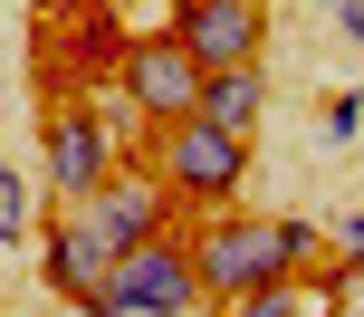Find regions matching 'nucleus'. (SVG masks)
Instances as JSON below:
<instances>
[{
  "mask_svg": "<svg viewBox=\"0 0 364 317\" xmlns=\"http://www.w3.org/2000/svg\"><path fill=\"white\" fill-rule=\"evenodd\" d=\"M115 87L144 106V125H182V115H201V87H211V68L182 48V29H164V38H134V48L115 58Z\"/></svg>",
  "mask_w": 364,
  "mask_h": 317,
  "instance_id": "obj_4",
  "label": "nucleus"
},
{
  "mask_svg": "<svg viewBox=\"0 0 364 317\" xmlns=\"http://www.w3.org/2000/svg\"><path fill=\"white\" fill-rule=\"evenodd\" d=\"M19 222H29V192H19V173H10V164H0V250H10V241H19Z\"/></svg>",
  "mask_w": 364,
  "mask_h": 317,
  "instance_id": "obj_11",
  "label": "nucleus"
},
{
  "mask_svg": "<svg viewBox=\"0 0 364 317\" xmlns=\"http://www.w3.org/2000/svg\"><path fill=\"white\" fill-rule=\"evenodd\" d=\"M144 164L173 183V202H192V212H230L240 183H250V135L211 125V115H182V125H154V154H144Z\"/></svg>",
  "mask_w": 364,
  "mask_h": 317,
  "instance_id": "obj_2",
  "label": "nucleus"
},
{
  "mask_svg": "<svg viewBox=\"0 0 364 317\" xmlns=\"http://www.w3.org/2000/svg\"><path fill=\"white\" fill-rule=\"evenodd\" d=\"M326 135H336V145H355V135H364V96H336V106H326Z\"/></svg>",
  "mask_w": 364,
  "mask_h": 317,
  "instance_id": "obj_12",
  "label": "nucleus"
},
{
  "mask_svg": "<svg viewBox=\"0 0 364 317\" xmlns=\"http://www.w3.org/2000/svg\"><path fill=\"white\" fill-rule=\"evenodd\" d=\"M115 164H134V154L115 145L87 106H48V183H58V202H87Z\"/></svg>",
  "mask_w": 364,
  "mask_h": 317,
  "instance_id": "obj_8",
  "label": "nucleus"
},
{
  "mask_svg": "<svg viewBox=\"0 0 364 317\" xmlns=\"http://www.w3.org/2000/svg\"><path fill=\"white\" fill-rule=\"evenodd\" d=\"M173 29L201 68H259V38H269V10L259 0H173Z\"/></svg>",
  "mask_w": 364,
  "mask_h": 317,
  "instance_id": "obj_7",
  "label": "nucleus"
},
{
  "mask_svg": "<svg viewBox=\"0 0 364 317\" xmlns=\"http://www.w3.org/2000/svg\"><path fill=\"white\" fill-rule=\"evenodd\" d=\"M336 19H346V38L364 48V0H336Z\"/></svg>",
  "mask_w": 364,
  "mask_h": 317,
  "instance_id": "obj_14",
  "label": "nucleus"
},
{
  "mask_svg": "<svg viewBox=\"0 0 364 317\" xmlns=\"http://www.w3.org/2000/svg\"><path fill=\"white\" fill-rule=\"evenodd\" d=\"M201 269H192V241H134L125 260H115V289H106V308L96 317H201Z\"/></svg>",
  "mask_w": 364,
  "mask_h": 317,
  "instance_id": "obj_3",
  "label": "nucleus"
},
{
  "mask_svg": "<svg viewBox=\"0 0 364 317\" xmlns=\"http://www.w3.org/2000/svg\"><path fill=\"white\" fill-rule=\"evenodd\" d=\"M220 317H346V308H336L326 269H297V279H269L250 298H220Z\"/></svg>",
  "mask_w": 364,
  "mask_h": 317,
  "instance_id": "obj_9",
  "label": "nucleus"
},
{
  "mask_svg": "<svg viewBox=\"0 0 364 317\" xmlns=\"http://www.w3.org/2000/svg\"><path fill=\"white\" fill-rule=\"evenodd\" d=\"M115 260H125V250H115L106 241V231H96L87 222V212H58V231H48V241H38V269H48V289H58V298H77V308H106V289H115Z\"/></svg>",
  "mask_w": 364,
  "mask_h": 317,
  "instance_id": "obj_6",
  "label": "nucleus"
},
{
  "mask_svg": "<svg viewBox=\"0 0 364 317\" xmlns=\"http://www.w3.org/2000/svg\"><path fill=\"white\" fill-rule=\"evenodd\" d=\"M201 115H211V125H230V135H259V115H269V77H259V68H211Z\"/></svg>",
  "mask_w": 364,
  "mask_h": 317,
  "instance_id": "obj_10",
  "label": "nucleus"
},
{
  "mask_svg": "<svg viewBox=\"0 0 364 317\" xmlns=\"http://www.w3.org/2000/svg\"><path fill=\"white\" fill-rule=\"evenodd\" d=\"M77 212H87V222L106 231L115 250H134V241H164V231H173V183L144 164V154H134V164H115V173H106V183H96Z\"/></svg>",
  "mask_w": 364,
  "mask_h": 317,
  "instance_id": "obj_5",
  "label": "nucleus"
},
{
  "mask_svg": "<svg viewBox=\"0 0 364 317\" xmlns=\"http://www.w3.org/2000/svg\"><path fill=\"white\" fill-rule=\"evenodd\" d=\"M336 250H346V260L364 269V212H346V222H336Z\"/></svg>",
  "mask_w": 364,
  "mask_h": 317,
  "instance_id": "obj_13",
  "label": "nucleus"
},
{
  "mask_svg": "<svg viewBox=\"0 0 364 317\" xmlns=\"http://www.w3.org/2000/svg\"><path fill=\"white\" fill-rule=\"evenodd\" d=\"M192 269L211 298H250L269 279L316 269V222H259V212H211L192 231Z\"/></svg>",
  "mask_w": 364,
  "mask_h": 317,
  "instance_id": "obj_1",
  "label": "nucleus"
}]
</instances>
